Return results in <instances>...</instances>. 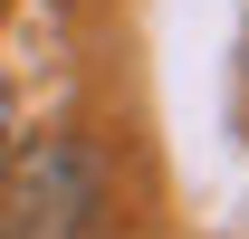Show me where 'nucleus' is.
Wrapping results in <instances>:
<instances>
[{
    "label": "nucleus",
    "instance_id": "1",
    "mask_svg": "<svg viewBox=\"0 0 249 239\" xmlns=\"http://www.w3.org/2000/svg\"><path fill=\"white\" fill-rule=\"evenodd\" d=\"M0 239H106V163L77 134L0 153Z\"/></svg>",
    "mask_w": 249,
    "mask_h": 239
},
{
    "label": "nucleus",
    "instance_id": "2",
    "mask_svg": "<svg viewBox=\"0 0 249 239\" xmlns=\"http://www.w3.org/2000/svg\"><path fill=\"white\" fill-rule=\"evenodd\" d=\"M0 153H10V105H0Z\"/></svg>",
    "mask_w": 249,
    "mask_h": 239
}]
</instances>
